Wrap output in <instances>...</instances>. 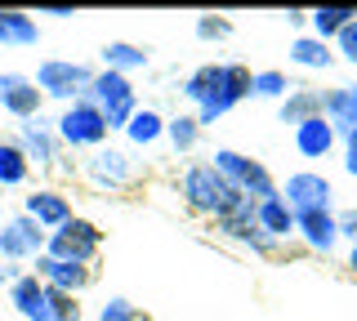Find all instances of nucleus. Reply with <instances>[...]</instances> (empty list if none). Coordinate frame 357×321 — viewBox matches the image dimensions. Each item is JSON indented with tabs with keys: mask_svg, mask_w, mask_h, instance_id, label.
<instances>
[{
	"mask_svg": "<svg viewBox=\"0 0 357 321\" xmlns=\"http://www.w3.org/2000/svg\"><path fill=\"white\" fill-rule=\"evenodd\" d=\"M250 85H255V72L245 63H201L197 72L183 76V90L178 94L197 107V120L206 130V125L228 116L241 98H250Z\"/></svg>",
	"mask_w": 357,
	"mask_h": 321,
	"instance_id": "f257e3e1",
	"label": "nucleus"
},
{
	"mask_svg": "<svg viewBox=\"0 0 357 321\" xmlns=\"http://www.w3.org/2000/svg\"><path fill=\"white\" fill-rule=\"evenodd\" d=\"M178 196H183V205L192 210V214H206V219H223L241 201V192L223 179L210 161L183 165V174H178Z\"/></svg>",
	"mask_w": 357,
	"mask_h": 321,
	"instance_id": "f03ea898",
	"label": "nucleus"
},
{
	"mask_svg": "<svg viewBox=\"0 0 357 321\" xmlns=\"http://www.w3.org/2000/svg\"><path fill=\"white\" fill-rule=\"evenodd\" d=\"M210 165H215V170H219L232 187H237L241 196H250V201H268V196L282 192V187H277V179L268 174V165L255 161V157H245V152H237V148H215Z\"/></svg>",
	"mask_w": 357,
	"mask_h": 321,
	"instance_id": "7ed1b4c3",
	"label": "nucleus"
},
{
	"mask_svg": "<svg viewBox=\"0 0 357 321\" xmlns=\"http://www.w3.org/2000/svg\"><path fill=\"white\" fill-rule=\"evenodd\" d=\"M89 103L103 112L107 130H121V134H126V125L134 120V112H139V90H134L130 76L103 68L94 76V85H89Z\"/></svg>",
	"mask_w": 357,
	"mask_h": 321,
	"instance_id": "20e7f679",
	"label": "nucleus"
},
{
	"mask_svg": "<svg viewBox=\"0 0 357 321\" xmlns=\"http://www.w3.org/2000/svg\"><path fill=\"white\" fill-rule=\"evenodd\" d=\"M94 68L89 63H76V58H45L36 68V90L45 98H59V103H76V98L89 94V85H94Z\"/></svg>",
	"mask_w": 357,
	"mask_h": 321,
	"instance_id": "39448f33",
	"label": "nucleus"
},
{
	"mask_svg": "<svg viewBox=\"0 0 357 321\" xmlns=\"http://www.w3.org/2000/svg\"><path fill=\"white\" fill-rule=\"evenodd\" d=\"M54 130H59V143H63V148H89V152L107 148V134H112L103 112L89 103V94L76 98V103H67L63 116L54 120Z\"/></svg>",
	"mask_w": 357,
	"mask_h": 321,
	"instance_id": "423d86ee",
	"label": "nucleus"
},
{
	"mask_svg": "<svg viewBox=\"0 0 357 321\" xmlns=\"http://www.w3.org/2000/svg\"><path fill=\"white\" fill-rule=\"evenodd\" d=\"M98 246H103V232H98V224H89V219H67V224L59 232H50V246H45V254H54V259H67V263H94L98 259Z\"/></svg>",
	"mask_w": 357,
	"mask_h": 321,
	"instance_id": "0eeeda50",
	"label": "nucleus"
},
{
	"mask_svg": "<svg viewBox=\"0 0 357 321\" xmlns=\"http://www.w3.org/2000/svg\"><path fill=\"white\" fill-rule=\"evenodd\" d=\"M45 246H50V232H45L36 219L14 214L0 224V259L5 263H36Z\"/></svg>",
	"mask_w": 357,
	"mask_h": 321,
	"instance_id": "6e6552de",
	"label": "nucleus"
},
{
	"mask_svg": "<svg viewBox=\"0 0 357 321\" xmlns=\"http://www.w3.org/2000/svg\"><path fill=\"white\" fill-rule=\"evenodd\" d=\"M255 205H259V201L241 196V201L232 205L223 219H215V232H219V237H228V241H237V246H250L255 254H273V250H277V241H268V237H264L259 219H255Z\"/></svg>",
	"mask_w": 357,
	"mask_h": 321,
	"instance_id": "1a4fd4ad",
	"label": "nucleus"
},
{
	"mask_svg": "<svg viewBox=\"0 0 357 321\" xmlns=\"http://www.w3.org/2000/svg\"><path fill=\"white\" fill-rule=\"evenodd\" d=\"M85 179L89 187H98V192H121V187H130L134 183V161H130V152H121V148H98V152H89V161H85Z\"/></svg>",
	"mask_w": 357,
	"mask_h": 321,
	"instance_id": "9d476101",
	"label": "nucleus"
},
{
	"mask_svg": "<svg viewBox=\"0 0 357 321\" xmlns=\"http://www.w3.org/2000/svg\"><path fill=\"white\" fill-rule=\"evenodd\" d=\"M282 196H286V205L295 210V214L299 210H331L335 183L326 179V174H317V170H295V174H286Z\"/></svg>",
	"mask_w": 357,
	"mask_h": 321,
	"instance_id": "9b49d317",
	"label": "nucleus"
},
{
	"mask_svg": "<svg viewBox=\"0 0 357 321\" xmlns=\"http://www.w3.org/2000/svg\"><path fill=\"white\" fill-rule=\"evenodd\" d=\"M18 148L27 152L31 170H45V174L59 170V148H63V143H59V130H54L50 120H40V116L22 120V125H18Z\"/></svg>",
	"mask_w": 357,
	"mask_h": 321,
	"instance_id": "f8f14e48",
	"label": "nucleus"
},
{
	"mask_svg": "<svg viewBox=\"0 0 357 321\" xmlns=\"http://www.w3.org/2000/svg\"><path fill=\"white\" fill-rule=\"evenodd\" d=\"M295 237L304 241L312 254H335L340 250V219H335V210H299L295 214Z\"/></svg>",
	"mask_w": 357,
	"mask_h": 321,
	"instance_id": "ddd939ff",
	"label": "nucleus"
},
{
	"mask_svg": "<svg viewBox=\"0 0 357 321\" xmlns=\"http://www.w3.org/2000/svg\"><path fill=\"white\" fill-rule=\"evenodd\" d=\"M45 94L36 90V81L22 72H0V112H9L14 120H36L40 116Z\"/></svg>",
	"mask_w": 357,
	"mask_h": 321,
	"instance_id": "4468645a",
	"label": "nucleus"
},
{
	"mask_svg": "<svg viewBox=\"0 0 357 321\" xmlns=\"http://www.w3.org/2000/svg\"><path fill=\"white\" fill-rule=\"evenodd\" d=\"M9 304H14V313L22 321H54V313H50V285H45L36 272H18L14 281H9Z\"/></svg>",
	"mask_w": 357,
	"mask_h": 321,
	"instance_id": "2eb2a0df",
	"label": "nucleus"
},
{
	"mask_svg": "<svg viewBox=\"0 0 357 321\" xmlns=\"http://www.w3.org/2000/svg\"><path fill=\"white\" fill-rule=\"evenodd\" d=\"M22 214L36 219L45 232H59L67 219H76V214H72V201H67L59 187H36V192L22 201Z\"/></svg>",
	"mask_w": 357,
	"mask_h": 321,
	"instance_id": "dca6fc26",
	"label": "nucleus"
},
{
	"mask_svg": "<svg viewBox=\"0 0 357 321\" xmlns=\"http://www.w3.org/2000/svg\"><path fill=\"white\" fill-rule=\"evenodd\" d=\"M36 276L45 285H54V290H67L81 299V290L89 281H94V272L85 268V263H67V259H54V254H40L36 259Z\"/></svg>",
	"mask_w": 357,
	"mask_h": 321,
	"instance_id": "f3484780",
	"label": "nucleus"
},
{
	"mask_svg": "<svg viewBox=\"0 0 357 321\" xmlns=\"http://www.w3.org/2000/svg\"><path fill=\"white\" fill-rule=\"evenodd\" d=\"M335 148H340V134H335V125L326 116H312L295 130V152L304 161H326Z\"/></svg>",
	"mask_w": 357,
	"mask_h": 321,
	"instance_id": "a211bd4d",
	"label": "nucleus"
},
{
	"mask_svg": "<svg viewBox=\"0 0 357 321\" xmlns=\"http://www.w3.org/2000/svg\"><path fill=\"white\" fill-rule=\"evenodd\" d=\"M321 116L335 125V134H349L357 130V81L349 85H335V90H321Z\"/></svg>",
	"mask_w": 357,
	"mask_h": 321,
	"instance_id": "6ab92c4d",
	"label": "nucleus"
},
{
	"mask_svg": "<svg viewBox=\"0 0 357 321\" xmlns=\"http://www.w3.org/2000/svg\"><path fill=\"white\" fill-rule=\"evenodd\" d=\"M255 219H259V228H264L268 241H290V237H295V210L286 205L282 192L255 205Z\"/></svg>",
	"mask_w": 357,
	"mask_h": 321,
	"instance_id": "aec40b11",
	"label": "nucleus"
},
{
	"mask_svg": "<svg viewBox=\"0 0 357 321\" xmlns=\"http://www.w3.org/2000/svg\"><path fill=\"white\" fill-rule=\"evenodd\" d=\"M0 45L9 49H36L40 45V23L22 9H0Z\"/></svg>",
	"mask_w": 357,
	"mask_h": 321,
	"instance_id": "412c9836",
	"label": "nucleus"
},
{
	"mask_svg": "<svg viewBox=\"0 0 357 321\" xmlns=\"http://www.w3.org/2000/svg\"><path fill=\"white\" fill-rule=\"evenodd\" d=\"M98 54H103V68L107 72H121V76L152 68V49L148 45H134V40H107Z\"/></svg>",
	"mask_w": 357,
	"mask_h": 321,
	"instance_id": "4be33fe9",
	"label": "nucleus"
},
{
	"mask_svg": "<svg viewBox=\"0 0 357 321\" xmlns=\"http://www.w3.org/2000/svg\"><path fill=\"white\" fill-rule=\"evenodd\" d=\"M312 116H321V90H308V85H295L282 103H277V120L282 125H290V130H299L304 120H312Z\"/></svg>",
	"mask_w": 357,
	"mask_h": 321,
	"instance_id": "5701e85b",
	"label": "nucleus"
},
{
	"mask_svg": "<svg viewBox=\"0 0 357 321\" xmlns=\"http://www.w3.org/2000/svg\"><path fill=\"white\" fill-rule=\"evenodd\" d=\"M290 63L304 68V72H326L331 63H335V49L326 45V40H317L312 31H304V36L290 40Z\"/></svg>",
	"mask_w": 357,
	"mask_h": 321,
	"instance_id": "b1692460",
	"label": "nucleus"
},
{
	"mask_svg": "<svg viewBox=\"0 0 357 321\" xmlns=\"http://www.w3.org/2000/svg\"><path fill=\"white\" fill-rule=\"evenodd\" d=\"M353 18H357L353 5H321V9H312V14H308V27H312V36H317V40L335 45V36H340Z\"/></svg>",
	"mask_w": 357,
	"mask_h": 321,
	"instance_id": "393cba45",
	"label": "nucleus"
},
{
	"mask_svg": "<svg viewBox=\"0 0 357 321\" xmlns=\"http://www.w3.org/2000/svg\"><path fill=\"white\" fill-rule=\"evenodd\" d=\"M31 179V161L18 148V139H0V187H22Z\"/></svg>",
	"mask_w": 357,
	"mask_h": 321,
	"instance_id": "a878e982",
	"label": "nucleus"
},
{
	"mask_svg": "<svg viewBox=\"0 0 357 321\" xmlns=\"http://www.w3.org/2000/svg\"><path fill=\"white\" fill-rule=\"evenodd\" d=\"M126 139L134 143V148H152V143H161L165 139V116L156 112V107H139L134 120L126 125Z\"/></svg>",
	"mask_w": 357,
	"mask_h": 321,
	"instance_id": "bb28decb",
	"label": "nucleus"
},
{
	"mask_svg": "<svg viewBox=\"0 0 357 321\" xmlns=\"http://www.w3.org/2000/svg\"><path fill=\"white\" fill-rule=\"evenodd\" d=\"M165 139H170V148H174V157H188V152H197V143H201V120L197 112L188 116V112H178L165 120Z\"/></svg>",
	"mask_w": 357,
	"mask_h": 321,
	"instance_id": "cd10ccee",
	"label": "nucleus"
},
{
	"mask_svg": "<svg viewBox=\"0 0 357 321\" xmlns=\"http://www.w3.org/2000/svg\"><path fill=\"white\" fill-rule=\"evenodd\" d=\"M290 90H295V85H290V76H286V72H277V68L255 72V85H250V94H255V98H273V103H282Z\"/></svg>",
	"mask_w": 357,
	"mask_h": 321,
	"instance_id": "c85d7f7f",
	"label": "nucleus"
},
{
	"mask_svg": "<svg viewBox=\"0 0 357 321\" xmlns=\"http://www.w3.org/2000/svg\"><path fill=\"white\" fill-rule=\"evenodd\" d=\"M232 36V18L223 14H201L197 18V40H206V45H219V40Z\"/></svg>",
	"mask_w": 357,
	"mask_h": 321,
	"instance_id": "c756f323",
	"label": "nucleus"
},
{
	"mask_svg": "<svg viewBox=\"0 0 357 321\" xmlns=\"http://www.w3.org/2000/svg\"><path fill=\"white\" fill-rule=\"evenodd\" d=\"M50 313H54V321H85L81 299L67 290H54V285H50Z\"/></svg>",
	"mask_w": 357,
	"mask_h": 321,
	"instance_id": "7c9ffc66",
	"label": "nucleus"
},
{
	"mask_svg": "<svg viewBox=\"0 0 357 321\" xmlns=\"http://www.w3.org/2000/svg\"><path fill=\"white\" fill-rule=\"evenodd\" d=\"M98 321H143V317H139V308H134L130 299L116 295V299H107V304L98 308Z\"/></svg>",
	"mask_w": 357,
	"mask_h": 321,
	"instance_id": "2f4dec72",
	"label": "nucleus"
},
{
	"mask_svg": "<svg viewBox=\"0 0 357 321\" xmlns=\"http://www.w3.org/2000/svg\"><path fill=\"white\" fill-rule=\"evenodd\" d=\"M335 58H344V63H353V68H357V18L340 31V36H335Z\"/></svg>",
	"mask_w": 357,
	"mask_h": 321,
	"instance_id": "473e14b6",
	"label": "nucleus"
},
{
	"mask_svg": "<svg viewBox=\"0 0 357 321\" xmlns=\"http://www.w3.org/2000/svg\"><path fill=\"white\" fill-rule=\"evenodd\" d=\"M335 219H340V241L357 246V205H349V210H335Z\"/></svg>",
	"mask_w": 357,
	"mask_h": 321,
	"instance_id": "72a5a7b5",
	"label": "nucleus"
},
{
	"mask_svg": "<svg viewBox=\"0 0 357 321\" xmlns=\"http://www.w3.org/2000/svg\"><path fill=\"white\" fill-rule=\"evenodd\" d=\"M340 143H344V174H353V179H357V130H349Z\"/></svg>",
	"mask_w": 357,
	"mask_h": 321,
	"instance_id": "f704fd0d",
	"label": "nucleus"
},
{
	"mask_svg": "<svg viewBox=\"0 0 357 321\" xmlns=\"http://www.w3.org/2000/svg\"><path fill=\"white\" fill-rule=\"evenodd\" d=\"M282 18H286V27H295L299 36H304V27H308V14H304V9H286Z\"/></svg>",
	"mask_w": 357,
	"mask_h": 321,
	"instance_id": "c9c22d12",
	"label": "nucleus"
},
{
	"mask_svg": "<svg viewBox=\"0 0 357 321\" xmlns=\"http://www.w3.org/2000/svg\"><path fill=\"white\" fill-rule=\"evenodd\" d=\"M40 14H45V18H72L76 9H72V5H45Z\"/></svg>",
	"mask_w": 357,
	"mask_h": 321,
	"instance_id": "e433bc0d",
	"label": "nucleus"
},
{
	"mask_svg": "<svg viewBox=\"0 0 357 321\" xmlns=\"http://www.w3.org/2000/svg\"><path fill=\"white\" fill-rule=\"evenodd\" d=\"M14 276H18V272H14V263H5V259H0V285H9Z\"/></svg>",
	"mask_w": 357,
	"mask_h": 321,
	"instance_id": "4c0bfd02",
	"label": "nucleus"
},
{
	"mask_svg": "<svg viewBox=\"0 0 357 321\" xmlns=\"http://www.w3.org/2000/svg\"><path fill=\"white\" fill-rule=\"evenodd\" d=\"M349 272L357 276V246H349Z\"/></svg>",
	"mask_w": 357,
	"mask_h": 321,
	"instance_id": "58836bf2",
	"label": "nucleus"
}]
</instances>
